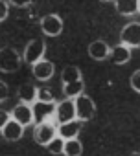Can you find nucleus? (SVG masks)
I'll return each instance as SVG.
<instances>
[{
    "label": "nucleus",
    "instance_id": "nucleus-2",
    "mask_svg": "<svg viewBox=\"0 0 140 156\" xmlns=\"http://www.w3.org/2000/svg\"><path fill=\"white\" fill-rule=\"evenodd\" d=\"M55 136H57V123L53 119L37 123L33 127V140H35V143H39L42 147H46Z\"/></svg>",
    "mask_w": 140,
    "mask_h": 156
},
{
    "label": "nucleus",
    "instance_id": "nucleus-16",
    "mask_svg": "<svg viewBox=\"0 0 140 156\" xmlns=\"http://www.w3.org/2000/svg\"><path fill=\"white\" fill-rule=\"evenodd\" d=\"M114 8L120 15L131 17L138 13V0H114Z\"/></svg>",
    "mask_w": 140,
    "mask_h": 156
},
{
    "label": "nucleus",
    "instance_id": "nucleus-22",
    "mask_svg": "<svg viewBox=\"0 0 140 156\" xmlns=\"http://www.w3.org/2000/svg\"><path fill=\"white\" fill-rule=\"evenodd\" d=\"M129 85H131V88H133L136 94H140V70H134V72H133L131 79H129Z\"/></svg>",
    "mask_w": 140,
    "mask_h": 156
},
{
    "label": "nucleus",
    "instance_id": "nucleus-12",
    "mask_svg": "<svg viewBox=\"0 0 140 156\" xmlns=\"http://www.w3.org/2000/svg\"><path fill=\"white\" fill-rule=\"evenodd\" d=\"M89 55L94 61H105L111 55V48H109V44L105 41H100L98 39V41H92L89 44Z\"/></svg>",
    "mask_w": 140,
    "mask_h": 156
},
{
    "label": "nucleus",
    "instance_id": "nucleus-28",
    "mask_svg": "<svg viewBox=\"0 0 140 156\" xmlns=\"http://www.w3.org/2000/svg\"><path fill=\"white\" fill-rule=\"evenodd\" d=\"M138 13H140V0H138Z\"/></svg>",
    "mask_w": 140,
    "mask_h": 156
},
{
    "label": "nucleus",
    "instance_id": "nucleus-20",
    "mask_svg": "<svg viewBox=\"0 0 140 156\" xmlns=\"http://www.w3.org/2000/svg\"><path fill=\"white\" fill-rule=\"evenodd\" d=\"M37 101H41V103H55L53 92H52L48 87H41V88H37Z\"/></svg>",
    "mask_w": 140,
    "mask_h": 156
},
{
    "label": "nucleus",
    "instance_id": "nucleus-1",
    "mask_svg": "<svg viewBox=\"0 0 140 156\" xmlns=\"http://www.w3.org/2000/svg\"><path fill=\"white\" fill-rule=\"evenodd\" d=\"M22 64V57L19 55V51L15 48H0V72L4 73H11L17 72Z\"/></svg>",
    "mask_w": 140,
    "mask_h": 156
},
{
    "label": "nucleus",
    "instance_id": "nucleus-3",
    "mask_svg": "<svg viewBox=\"0 0 140 156\" xmlns=\"http://www.w3.org/2000/svg\"><path fill=\"white\" fill-rule=\"evenodd\" d=\"M74 103H76V119H78V121L85 123V121H90V119L94 118V114H96V105H94V101H92L90 96L81 94L79 98L74 99Z\"/></svg>",
    "mask_w": 140,
    "mask_h": 156
},
{
    "label": "nucleus",
    "instance_id": "nucleus-6",
    "mask_svg": "<svg viewBox=\"0 0 140 156\" xmlns=\"http://www.w3.org/2000/svg\"><path fill=\"white\" fill-rule=\"evenodd\" d=\"M120 44L127 48H140V22H129L120 31Z\"/></svg>",
    "mask_w": 140,
    "mask_h": 156
},
{
    "label": "nucleus",
    "instance_id": "nucleus-17",
    "mask_svg": "<svg viewBox=\"0 0 140 156\" xmlns=\"http://www.w3.org/2000/svg\"><path fill=\"white\" fill-rule=\"evenodd\" d=\"M63 94H64L66 99H76V98H79L81 94H85V83H83V79L63 85Z\"/></svg>",
    "mask_w": 140,
    "mask_h": 156
},
{
    "label": "nucleus",
    "instance_id": "nucleus-24",
    "mask_svg": "<svg viewBox=\"0 0 140 156\" xmlns=\"http://www.w3.org/2000/svg\"><path fill=\"white\" fill-rule=\"evenodd\" d=\"M8 98H9V87L4 81H0V103H4Z\"/></svg>",
    "mask_w": 140,
    "mask_h": 156
},
{
    "label": "nucleus",
    "instance_id": "nucleus-19",
    "mask_svg": "<svg viewBox=\"0 0 140 156\" xmlns=\"http://www.w3.org/2000/svg\"><path fill=\"white\" fill-rule=\"evenodd\" d=\"M63 154H64V156H81V154H83V145H81V141H79L78 138H76V140L64 141Z\"/></svg>",
    "mask_w": 140,
    "mask_h": 156
},
{
    "label": "nucleus",
    "instance_id": "nucleus-29",
    "mask_svg": "<svg viewBox=\"0 0 140 156\" xmlns=\"http://www.w3.org/2000/svg\"><path fill=\"white\" fill-rule=\"evenodd\" d=\"M100 2H109V0H100Z\"/></svg>",
    "mask_w": 140,
    "mask_h": 156
},
{
    "label": "nucleus",
    "instance_id": "nucleus-14",
    "mask_svg": "<svg viewBox=\"0 0 140 156\" xmlns=\"http://www.w3.org/2000/svg\"><path fill=\"white\" fill-rule=\"evenodd\" d=\"M109 59H111L114 64H118V66L127 64V62L131 61V48H127V46H123V44H118V46L111 48Z\"/></svg>",
    "mask_w": 140,
    "mask_h": 156
},
{
    "label": "nucleus",
    "instance_id": "nucleus-9",
    "mask_svg": "<svg viewBox=\"0 0 140 156\" xmlns=\"http://www.w3.org/2000/svg\"><path fill=\"white\" fill-rule=\"evenodd\" d=\"M11 119L17 121V123H20L24 129L30 127V125H33L35 121H33V110H31V105H24V103L15 105L13 110H11Z\"/></svg>",
    "mask_w": 140,
    "mask_h": 156
},
{
    "label": "nucleus",
    "instance_id": "nucleus-27",
    "mask_svg": "<svg viewBox=\"0 0 140 156\" xmlns=\"http://www.w3.org/2000/svg\"><path fill=\"white\" fill-rule=\"evenodd\" d=\"M127 156H140V152H131V154H127Z\"/></svg>",
    "mask_w": 140,
    "mask_h": 156
},
{
    "label": "nucleus",
    "instance_id": "nucleus-7",
    "mask_svg": "<svg viewBox=\"0 0 140 156\" xmlns=\"http://www.w3.org/2000/svg\"><path fill=\"white\" fill-rule=\"evenodd\" d=\"M41 31L46 37H57L63 31V19L55 13H48L41 19Z\"/></svg>",
    "mask_w": 140,
    "mask_h": 156
},
{
    "label": "nucleus",
    "instance_id": "nucleus-25",
    "mask_svg": "<svg viewBox=\"0 0 140 156\" xmlns=\"http://www.w3.org/2000/svg\"><path fill=\"white\" fill-rule=\"evenodd\" d=\"M9 119H11V112H8V110H0V130H2V129L8 125Z\"/></svg>",
    "mask_w": 140,
    "mask_h": 156
},
{
    "label": "nucleus",
    "instance_id": "nucleus-23",
    "mask_svg": "<svg viewBox=\"0 0 140 156\" xmlns=\"http://www.w3.org/2000/svg\"><path fill=\"white\" fill-rule=\"evenodd\" d=\"M9 15V2H6V0H0V22L6 20Z\"/></svg>",
    "mask_w": 140,
    "mask_h": 156
},
{
    "label": "nucleus",
    "instance_id": "nucleus-18",
    "mask_svg": "<svg viewBox=\"0 0 140 156\" xmlns=\"http://www.w3.org/2000/svg\"><path fill=\"white\" fill-rule=\"evenodd\" d=\"M79 79H81V70L76 64H68V66L63 68V72H61V81H63V85L74 83V81H79Z\"/></svg>",
    "mask_w": 140,
    "mask_h": 156
},
{
    "label": "nucleus",
    "instance_id": "nucleus-10",
    "mask_svg": "<svg viewBox=\"0 0 140 156\" xmlns=\"http://www.w3.org/2000/svg\"><path fill=\"white\" fill-rule=\"evenodd\" d=\"M81 130V121L74 119V121H70V123H63V125H57V136L64 141L68 140H76L78 134Z\"/></svg>",
    "mask_w": 140,
    "mask_h": 156
},
{
    "label": "nucleus",
    "instance_id": "nucleus-4",
    "mask_svg": "<svg viewBox=\"0 0 140 156\" xmlns=\"http://www.w3.org/2000/svg\"><path fill=\"white\" fill-rule=\"evenodd\" d=\"M44 53H46V42L42 39H33L26 44L24 48V53H22V59L28 62V64H37L39 61L44 59Z\"/></svg>",
    "mask_w": 140,
    "mask_h": 156
},
{
    "label": "nucleus",
    "instance_id": "nucleus-26",
    "mask_svg": "<svg viewBox=\"0 0 140 156\" xmlns=\"http://www.w3.org/2000/svg\"><path fill=\"white\" fill-rule=\"evenodd\" d=\"M35 2V0H9V4L15 6V8H28Z\"/></svg>",
    "mask_w": 140,
    "mask_h": 156
},
{
    "label": "nucleus",
    "instance_id": "nucleus-21",
    "mask_svg": "<svg viewBox=\"0 0 140 156\" xmlns=\"http://www.w3.org/2000/svg\"><path fill=\"white\" fill-rule=\"evenodd\" d=\"M63 147H64V140H61L59 136H55V138L46 145V149H48L50 154H63Z\"/></svg>",
    "mask_w": 140,
    "mask_h": 156
},
{
    "label": "nucleus",
    "instance_id": "nucleus-15",
    "mask_svg": "<svg viewBox=\"0 0 140 156\" xmlns=\"http://www.w3.org/2000/svg\"><path fill=\"white\" fill-rule=\"evenodd\" d=\"M17 96H19L20 103H24V105H33V103L37 101V87L31 85V83H24V85L19 87Z\"/></svg>",
    "mask_w": 140,
    "mask_h": 156
},
{
    "label": "nucleus",
    "instance_id": "nucleus-11",
    "mask_svg": "<svg viewBox=\"0 0 140 156\" xmlns=\"http://www.w3.org/2000/svg\"><path fill=\"white\" fill-rule=\"evenodd\" d=\"M31 72H33V77L37 81H48L53 75V62L42 59V61H39L37 64L31 66Z\"/></svg>",
    "mask_w": 140,
    "mask_h": 156
},
{
    "label": "nucleus",
    "instance_id": "nucleus-8",
    "mask_svg": "<svg viewBox=\"0 0 140 156\" xmlns=\"http://www.w3.org/2000/svg\"><path fill=\"white\" fill-rule=\"evenodd\" d=\"M31 110H33V121H35V125L37 123H42V121H50L55 116V103H41V101H35L31 105Z\"/></svg>",
    "mask_w": 140,
    "mask_h": 156
},
{
    "label": "nucleus",
    "instance_id": "nucleus-5",
    "mask_svg": "<svg viewBox=\"0 0 140 156\" xmlns=\"http://www.w3.org/2000/svg\"><path fill=\"white\" fill-rule=\"evenodd\" d=\"M76 119V103L74 99H63L59 103H55V116H53V121L57 125H63V123H70Z\"/></svg>",
    "mask_w": 140,
    "mask_h": 156
},
{
    "label": "nucleus",
    "instance_id": "nucleus-13",
    "mask_svg": "<svg viewBox=\"0 0 140 156\" xmlns=\"http://www.w3.org/2000/svg\"><path fill=\"white\" fill-rule=\"evenodd\" d=\"M0 132H2V138H4L6 141H19V140L24 136V127H22L20 123L9 119L8 125L0 130Z\"/></svg>",
    "mask_w": 140,
    "mask_h": 156
}]
</instances>
